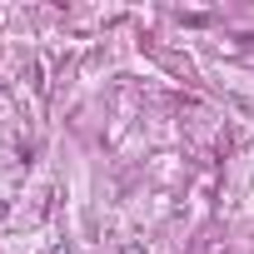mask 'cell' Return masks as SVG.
<instances>
[{"label":"cell","instance_id":"obj_1","mask_svg":"<svg viewBox=\"0 0 254 254\" xmlns=\"http://www.w3.org/2000/svg\"><path fill=\"white\" fill-rule=\"evenodd\" d=\"M50 254H75V249H70V244H55V249H50Z\"/></svg>","mask_w":254,"mask_h":254}]
</instances>
